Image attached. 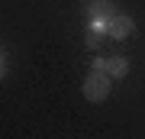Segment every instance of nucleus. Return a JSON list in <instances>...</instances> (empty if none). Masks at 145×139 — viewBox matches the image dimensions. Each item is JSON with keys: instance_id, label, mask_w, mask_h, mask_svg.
Returning a JSON list of instances; mask_svg holds the SVG:
<instances>
[{"instance_id": "obj_1", "label": "nucleus", "mask_w": 145, "mask_h": 139, "mask_svg": "<svg viewBox=\"0 0 145 139\" xmlns=\"http://www.w3.org/2000/svg\"><path fill=\"white\" fill-rule=\"evenodd\" d=\"M110 78L106 71H93L90 68V74L84 78V97H87L90 103H103L106 97H110Z\"/></svg>"}, {"instance_id": "obj_2", "label": "nucleus", "mask_w": 145, "mask_h": 139, "mask_svg": "<svg viewBox=\"0 0 145 139\" xmlns=\"http://www.w3.org/2000/svg\"><path fill=\"white\" fill-rule=\"evenodd\" d=\"M132 32H135L132 16H126V13H119V10H116V13L106 20V36H110V39H119V42H123V39H129Z\"/></svg>"}, {"instance_id": "obj_3", "label": "nucleus", "mask_w": 145, "mask_h": 139, "mask_svg": "<svg viewBox=\"0 0 145 139\" xmlns=\"http://www.w3.org/2000/svg\"><path fill=\"white\" fill-rule=\"evenodd\" d=\"M113 13H116V3H113V0H87V20L106 23Z\"/></svg>"}, {"instance_id": "obj_4", "label": "nucleus", "mask_w": 145, "mask_h": 139, "mask_svg": "<svg viewBox=\"0 0 145 139\" xmlns=\"http://www.w3.org/2000/svg\"><path fill=\"white\" fill-rule=\"evenodd\" d=\"M103 39H110V36H106V23L87 20V45H90V49H100Z\"/></svg>"}, {"instance_id": "obj_5", "label": "nucleus", "mask_w": 145, "mask_h": 139, "mask_svg": "<svg viewBox=\"0 0 145 139\" xmlns=\"http://www.w3.org/2000/svg\"><path fill=\"white\" fill-rule=\"evenodd\" d=\"M103 71H106L110 78H126V74H129V62H126L123 55L106 58V62H103Z\"/></svg>"}, {"instance_id": "obj_6", "label": "nucleus", "mask_w": 145, "mask_h": 139, "mask_svg": "<svg viewBox=\"0 0 145 139\" xmlns=\"http://www.w3.org/2000/svg\"><path fill=\"white\" fill-rule=\"evenodd\" d=\"M7 74V62H3V55H0V78Z\"/></svg>"}]
</instances>
